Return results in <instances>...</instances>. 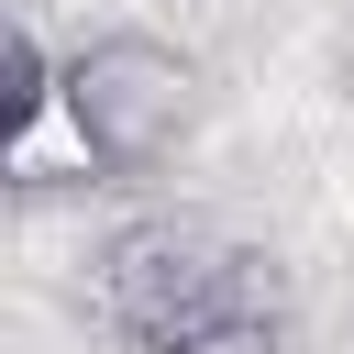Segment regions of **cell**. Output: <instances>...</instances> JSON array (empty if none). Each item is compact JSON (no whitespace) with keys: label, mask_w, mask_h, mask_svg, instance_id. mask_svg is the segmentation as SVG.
<instances>
[{"label":"cell","mask_w":354,"mask_h":354,"mask_svg":"<svg viewBox=\"0 0 354 354\" xmlns=\"http://www.w3.org/2000/svg\"><path fill=\"white\" fill-rule=\"evenodd\" d=\"M232 310H266V266L199 221V210H144L100 243V321L144 354H177L188 332L232 321Z\"/></svg>","instance_id":"cell-1"},{"label":"cell","mask_w":354,"mask_h":354,"mask_svg":"<svg viewBox=\"0 0 354 354\" xmlns=\"http://www.w3.org/2000/svg\"><path fill=\"white\" fill-rule=\"evenodd\" d=\"M177 354H288V321H277V310H232V321L188 332Z\"/></svg>","instance_id":"cell-4"},{"label":"cell","mask_w":354,"mask_h":354,"mask_svg":"<svg viewBox=\"0 0 354 354\" xmlns=\"http://www.w3.org/2000/svg\"><path fill=\"white\" fill-rule=\"evenodd\" d=\"M55 111L100 177H155L199 133V66L166 33H100L55 66Z\"/></svg>","instance_id":"cell-2"},{"label":"cell","mask_w":354,"mask_h":354,"mask_svg":"<svg viewBox=\"0 0 354 354\" xmlns=\"http://www.w3.org/2000/svg\"><path fill=\"white\" fill-rule=\"evenodd\" d=\"M44 111H55V66H44V44L0 11V166L22 155V133H33Z\"/></svg>","instance_id":"cell-3"}]
</instances>
